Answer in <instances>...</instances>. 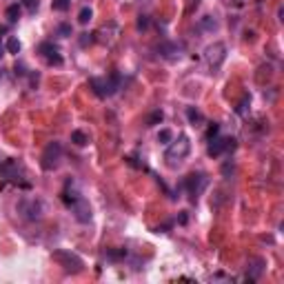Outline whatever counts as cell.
Instances as JSON below:
<instances>
[{
  "label": "cell",
  "mask_w": 284,
  "mask_h": 284,
  "mask_svg": "<svg viewBox=\"0 0 284 284\" xmlns=\"http://www.w3.org/2000/svg\"><path fill=\"white\" fill-rule=\"evenodd\" d=\"M189 151H191V142H189V138H186V135H180V138L173 140L171 145L167 147V151H164V160H167L169 167H178V164H182V160L189 155Z\"/></svg>",
  "instance_id": "1"
},
{
  "label": "cell",
  "mask_w": 284,
  "mask_h": 284,
  "mask_svg": "<svg viewBox=\"0 0 284 284\" xmlns=\"http://www.w3.org/2000/svg\"><path fill=\"white\" fill-rule=\"evenodd\" d=\"M118 84H120V76L118 74L109 76V78H91L89 80V87L93 89V93H96L98 98H109V96H113Z\"/></svg>",
  "instance_id": "2"
},
{
  "label": "cell",
  "mask_w": 284,
  "mask_h": 284,
  "mask_svg": "<svg viewBox=\"0 0 284 284\" xmlns=\"http://www.w3.org/2000/svg\"><path fill=\"white\" fill-rule=\"evenodd\" d=\"M60 160H62V145L60 142H49L40 155V167L45 171H53L60 164Z\"/></svg>",
  "instance_id": "3"
},
{
  "label": "cell",
  "mask_w": 284,
  "mask_h": 284,
  "mask_svg": "<svg viewBox=\"0 0 284 284\" xmlns=\"http://www.w3.org/2000/svg\"><path fill=\"white\" fill-rule=\"evenodd\" d=\"M53 260L67 271V273H80L84 269V262L71 251H53Z\"/></svg>",
  "instance_id": "4"
},
{
  "label": "cell",
  "mask_w": 284,
  "mask_h": 284,
  "mask_svg": "<svg viewBox=\"0 0 284 284\" xmlns=\"http://www.w3.org/2000/svg\"><path fill=\"white\" fill-rule=\"evenodd\" d=\"M224 58H227V45L224 42H213L205 49V60L211 69H218L224 62Z\"/></svg>",
  "instance_id": "5"
},
{
  "label": "cell",
  "mask_w": 284,
  "mask_h": 284,
  "mask_svg": "<svg viewBox=\"0 0 284 284\" xmlns=\"http://www.w3.org/2000/svg\"><path fill=\"white\" fill-rule=\"evenodd\" d=\"M184 186H186V191H189V196H191V200L196 202L198 196L202 193V189L207 186V178L202 173H191V176L184 178Z\"/></svg>",
  "instance_id": "6"
},
{
  "label": "cell",
  "mask_w": 284,
  "mask_h": 284,
  "mask_svg": "<svg viewBox=\"0 0 284 284\" xmlns=\"http://www.w3.org/2000/svg\"><path fill=\"white\" fill-rule=\"evenodd\" d=\"M38 53L47 60V65H56V67L62 65V56L53 42H40V45H38Z\"/></svg>",
  "instance_id": "7"
},
{
  "label": "cell",
  "mask_w": 284,
  "mask_h": 284,
  "mask_svg": "<svg viewBox=\"0 0 284 284\" xmlns=\"http://www.w3.org/2000/svg\"><path fill=\"white\" fill-rule=\"evenodd\" d=\"M69 207H71V213L76 215L78 222H89V220H91V207H89V202L84 200V198L78 196Z\"/></svg>",
  "instance_id": "8"
},
{
  "label": "cell",
  "mask_w": 284,
  "mask_h": 284,
  "mask_svg": "<svg viewBox=\"0 0 284 284\" xmlns=\"http://www.w3.org/2000/svg\"><path fill=\"white\" fill-rule=\"evenodd\" d=\"M18 211L27 220H38L42 215V202L40 200H20Z\"/></svg>",
  "instance_id": "9"
},
{
  "label": "cell",
  "mask_w": 284,
  "mask_h": 284,
  "mask_svg": "<svg viewBox=\"0 0 284 284\" xmlns=\"http://www.w3.org/2000/svg\"><path fill=\"white\" fill-rule=\"evenodd\" d=\"M233 149H235V140L233 138H215L207 151H209L211 158H218V155H222L224 151H233Z\"/></svg>",
  "instance_id": "10"
},
{
  "label": "cell",
  "mask_w": 284,
  "mask_h": 284,
  "mask_svg": "<svg viewBox=\"0 0 284 284\" xmlns=\"http://www.w3.org/2000/svg\"><path fill=\"white\" fill-rule=\"evenodd\" d=\"M158 52H160V56L167 58V60H176V58L180 56V47L171 45V42H164V45L158 47Z\"/></svg>",
  "instance_id": "11"
},
{
  "label": "cell",
  "mask_w": 284,
  "mask_h": 284,
  "mask_svg": "<svg viewBox=\"0 0 284 284\" xmlns=\"http://www.w3.org/2000/svg\"><path fill=\"white\" fill-rule=\"evenodd\" d=\"M249 264H251V273H247V280L249 282H256V280L260 278V273L264 271V260H262V258H256V260H251Z\"/></svg>",
  "instance_id": "12"
},
{
  "label": "cell",
  "mask_w": 284,
  "mask_h": 284,
  "mask_svg": "<svg viewBox=\"0 0 284 284\" xmlns=\"http://www.w3.org/2000/svg\"><path fill=\"white\" fill-rule=\"evenodd\" d=\"M186 118H189V122H191L193 127H196V125H200V122L205 120V118H202V113L198 111V109H193V107H189V109H186Z\"/></svg>",
  "instance_id": "13"
},
{
  "label": "cell",
  "mask_w": 284,
  "mask_h": 284,
  "mask_svg": "<svg viewBox=\"0 0 284 284\" xmlns=\"http://www.w3.org/2000/svg\"><path fill=\"white\" fill-rule=\"evenodd\" d=\"M7 20H9V23H16V20L20 18V5L18 2H14V5H9L7 7Z\"/></svg>",
  "instance_id": "14"
},
{
  "label": "cell",
  "mask_w": 284,
  "mask_h": 284,
  "mask_svg": "<svg viewBox=\"0 0 284 284\" xmlns=\"http://www.w3.org/2000/svg\"><path fill=\"white\" fill-rule=\"evenodd\" d=\"M71 142H74V145H78V147H84L89 142V138H87V133H84V131H74V133H71Z\"/></svg>",
  "instance_id": "15"
},
{
  "label": "cell",
  "mask_w": 284,
  "mask_h": 284,
  "mask_svg": "<svg viewBox=\"0 0 284 284\" xmlns=\"http://www.w3.org/2000/svg\"><path fill=\"white\" fill-rule=\"evenodd\" d=\"M52 5L56 11H67L71 7V0H52Z\"/></svg>",
  "instance_id": "16"
},
{
  "label": "cell",
  "mask_w": 284,
  "mask_h": 284,
  "mask_svg": "<svg viewBox=\"0 0 284 284\" xmlns=\"http://www.w3.org/2000/svg\"><path fill=\"white\" fill-rule=\"evenodd\" d=\"M162 111H154L149 118H147V127H154V125H158V122H162Z\"/></svg>",
  "instance_id": "17"
},
{
  "label": "cell",
  "mask_w": 284,
  "mask_h": 284,
  "mask_svg": "<svg viewBox=\"0 0 284 284\" xmlns=\"http://www.w3.org/2000/svg\"><path fill=\"white\" fill-rule=\"evenodd\" d=\"M91 16H93L91 9H89V7H84V9L78 14V23H80V25H87L89 20H91Z\"/></svg>",
  "instance_id": "18"
},
{
  "label": "cell",
  "mask_w": 284,
  "mask_h": 284,
  "mask_svg": "<svg viewBox=\"0 0 284 284\" xmlns=\"http://www.w3.org/2000/svg\"><path fill=\"white\" fill-rule=\"evenodd\" d=\"M7 52H9V53H18L20 52V40H18V38H9V42H7Z\"/></svg>",
  "instance_id": "19"
},
{
  "label": "cell",
  "mask_w": 284,
  "mask_h": 284,
  "mask_svg": "<svg viewBox=\"0 0 284 284\" xmlns=\"http://www.w3.org/2000/svg\"><path fill=\"white\" fill-rule=\"evenodd\" d=\"M158 142H160V145H169V142H171V131H169V129L160 131V133H158Z\"/></svg>",
  "instance_id": "20"
},
{
  "label": "cell",
  "mask_w": 284,
  "mask_h": 284,
  "mask_svg": "<svg viewBox=\"0 0 284 284\" xmlns=\"http://www.w3.org/2000/svg\"><path fill=\"white\" fill-rule=\"evenodd\" d=\"M127 251L125 249H118V251H107V258L109 260H120V258H125Z\"/></svg>",
  "instance_id": "21"
},
{
  "label": "cell",
  "mask_w": 284,
  "mask_h": 284,
  "mask_svg": "<svg viewBox=\"0 0 284 284\" xmlns=\"http://www.w3.org/2000/svg\"><path fill=\"white\" fill-rule=\"evenodd\" d=\"M218 131H220V125H215V122H213V125L209 127V131H207V140L211 142V140H213L215 135H218Z\"/></svg>",
  "instance_id": "22"
},
{
  "label": "cell",
  "mask_w": 284,
  "mask_h": 284,
  "mask_svg": "<svg viewBox=\"0 0 284 284\" xmlns=\"http://www.w3.org/2000/svg\"><path fill=\"white\" fill-rule=\"evenodd\" d=\"M247 104H249V96H244V98H242V103L238 104V109H235V111H238L240 116H244V113H247Z\"/></svg>",
  "instance_id": "23"
},
{
  "label": "cell",
  "mask_w": 284,
  "mask_h": 284,
  "mask_svg": "<svg viewBox=\"0 0 284 284\" xmlns=\"http://www.w3.org/2000/svg\"><path fill=\"white\" fill-rule=\"evenodd\" d=\"M23 5H27V9L31 11V14H36V9H38V0H23Z\"/></svg>",
  "instance_id": "24"
},
{
  "label": "cell",
  "mask_w": 284,
  "mask_h": 284,
  "mask_svg": "<svg viewBox=\"0 0 284 284\" xmlns=\"http://www.w3.org/2000/svg\"><path fill=\"white\" fill-rule=\"evenodd\" d=\"M58 33H60L62 38L71 36V27H69V25H60V27H58Z\"/></svg>",
  "instance_id": "25"
},
{
  "label": "cell",
  "mask_w": 284,
  "mask_h": 284,
  "mask_svg": "<svg viewBox=\"0 0 284 284\" xmlns=\"http://www.w3.org/2000/svg\"><path fill=\"white\" fill-rule=\"evenodd\" d=\"M147 25H149V20H147L145 16H140V20H138V27H140V29H147Z\"/></svg>",
  "instance_id": "26"
},
{
  "label": "cell",
  "mask_w": 284,
  "mask_h": 284,
  "mask_svg": "<svg viewBox=\"0 0 284 284\" xmlns=\"http://www.w3.org/2000/svg\"><path fill=\"white\" fill-rule=\"evenodd\" d=\"M2 52H5V49H2V42H0V58H2Z\"/></svg>",
  "instance_id": "27"
},
{
  "label": "cell",
  "mask_w": 284,
  "mask_h": 284,
  "mask_svg": "<svg viewBox=\"0 0 284 284\" xmlns=\"http://www.w3.org/2000/svg\"><path fill=\"white\" fill-rule=\"evenodd\" d=\"M0 78H2V74H0Z\"/></svg>",
  "instance_id": "28"
}]
</instances>
